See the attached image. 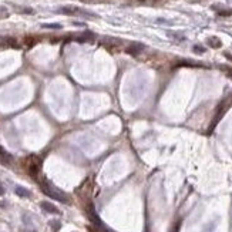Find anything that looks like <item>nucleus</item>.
Listing matches in <instances>:
<instances>
[{
	"label": "nucleus",
	"mask_w": 232,
	"mask_h": 232,
	"mask_svg": "<svg viewBox=\"0 0 232 232\" xmlns=\"http://www.w3.org/2000/svg\"><path fill=\"white\" fill-rule=\"evenodd\" d=\"M4 194V189H3V187H0V195H3Z\"/></svg>",
	"instance_id": "19"
},
{
	"label": "nucleus",
	"mask_w": 232,
	"mask_h": 232,
	"mask_svg": "<svg viewBox=\"0 0 232 232\" xmlns=\"http://www.w3.org/2000/svg\"><path fill=\"white\" fill-rule=\"evenodd\" d=\"M16 194L19 195V197H22V198H30L31 197V192L29 191V189L23 188V187H16Z\"/></svg>",
	"instance_id": "7"
},
{
	"label": "nucleus",
	"mask_w": 232,
	"mask_h": 232,
	"mask_svg": "<svg viewBox=\"0 0 232 232\" xmlns=\"http://www.w3.org/2000/svg\"><path fill=\"white\" fill-rule=\"evenodd\" d=\"M141 2H144V0H141Z\"/></svg>",
	"instance_id": "20"
},
{
	"label": "nucleus",
	"mask_w": 232,
	"mask_h": 232,
	"mask_svg": "<svg viewBox=\"0 0 232 232\" xmlns=\"http://www.w3.org/2000/svg\"><path fill=\"white\" fill-rule=\"evenodd\" d=\"M41 27H44V29H61V24H59V23H50V24H41Z\"/></svg>",
	"instance_id": "12"
},
{
	"label": "nucleus",
	"mask_w": 232,
	"mask_h": 232,
	"mask_svg": "<svg viewBox=\"0 0 232 232\" xmlns=\"http://www.w3.org/2000/svg\"><path fill=\"white\" fill-rule=\"evenodd\" d=\"M192 50H194V53H197V54H204L205 53V47L199 46V44H195V46L192 47Z\"/></svg>",
	"instance_id": "10"
},
{
	"label": "nucleus",
	"mask_w": 232,
	"mask_h": 232,
	"mask_svg": "<svg viewBox=\"0 0 232 232\" xmlns=\"http://www.w3.org/2000/svg\"><path fill=\"white\" fill-rule=\"evenodd\" d=\"M40 187H41V189H43L44 194L49 195L50 198L56 199V201H60V202H64V204H68L67 195H66L63 191H60L59 188H56L54 185H51L50 182H47V181H43V182L40 184Z\"/></svg>",
	"instance_id": "1"
},
{
	"label": "nucleus",
	"mask_w": 232,
	"mask_h": 232,
	"mask_svg": "<svg viewBox=\"0 0 232 232\" xmlns=\"http://www.w3.org/2000/svg\"><path fill=\"white\" fill-rule=\"evenodd\" d=\"M207 43H208V46L212 47V49H219V47L222 46V43H221V40L218 37H208Z\"/></svg>",
	"instance_id": "8"
},
{
	"label": "nucleus",
	"mask_w": 232,
	"mask_h": 232,
	"mask_svg": "<svg viewBox=\"0 0 232 232\" xmlns=\"http://www.w3.org/2000/svg\"><path fill=\"white\" fill-rule=\"evenodd\" d=\"M167 36H170L171 39H174L175 41H184L185 40V36L181 33H177V31H167Z\"/></svg>",
	"instance_id": "9"
},
{
	"label": "nucleus",
	"mask_w": 232,
	"mask_h": 232,
	"mask_svg": "<svg viewBox=\"0 0 232 232\" xmlns=\"http://www.w3.org/2000/svg\"><path fill=\"white\" fill-rule=\"evenodd\" d=\"M24 41H26V44H27L29 47H31V46H33L34 43H36V40H34V39H31V37H27V39H26Z\"/></svg>",
	"instance_id": "16"
},
{
	"label": "nucleus",
	"mask_w": 232,
	"mask_h": 232,
	"mask_svg": "<svg viewBox=\"0 0 232 232\" xmlns=\"http://www.w3.org/2000/svg\"><path fill=\"white\" fill-rule=\"evenodd\" d=\"M39 171H40V160L37 157H31L27 158V172L30 174L31 177H37Z\"/></svg>",
	"instance_id": "2"
},
{
	"label": "nucleus",
	"mask_w": 232,
	"mask_h": 232,
	"mask_svg": "<svg viewBox=\"0 0 232 232\" xmlns=\"http://www.w3.org/2000/svg\"><path fill=\"white\" fill-rule=\"evenodd\" d=\"M2 46H9V47H17V43H16L14 39L12 37H2L0 36V47Z\"/></svg>",
	"instance_id": "6"
},
{
	"label": "nucleus",
	"mask_w": 232,
	"mask_h": 232,
	"mask_svg": "<svg viewBox=\"0 0 232 232\" xmlns=\"http://www.w3.org/2000/svg\"><path fill=\"white\" fill-rule=\"evenodd\" d=\"M7 16H9V12H7L4 7H0V19H4Z\"/></svg>",
	"instance_id": "14"
},
{
	"label": "nucleus",
	"mask_w": 232,
	"mask_h": 232,
	"mask_svg": "<svg viewBox=\"0 0 232 232\" xmlns=\"http://www.w3.org/2000/svg\"><path fill=\"white\" fill-rule=\"evenodd\" d=\"M40 207H41V209H44L46 212H49V214H56V215H59V214H60L59 208L54 207L53 204H50V202H47V201L40 202Z\"/></svg>",
	"instance_id": "5"
},
{
	"label": "nucleus",
	"mask_w": 232,
	"mask_h": 232,
	"mask_svg": "<svg viewBox=\"0 0 232 232\" xmlns=\"http://www.w3.org/2000/svg\"><path fill=\"white\" fill-rule=\"evenodd\" d=\"M218 14L219 16H231L232 14V10H221V12H218Z\"/></svg>",
	"instance_id": "15"
},
{
	"label": "nucleus",
	"mask_w": 232,
	"mask_h": 232,
	"mask_svg": "<svg viewBox=\"0 0 232 232\" xmlns=\"http://www.w3.org/2000/svg\"><path fill=\"white\" fill-rule=\"evenodd\" d=\"M144 49H145V46L141 43H133L130 44V46L125 49V53L127 54H130V56H138L140 53L144 51Z\"/></svg>",
	"instance_id": "3"
},
{
	"label": "nucleus",
	"mask_w": 232,
	"mask_h": 232,
	"mask_svg": "<svg viewBox=\"0 0 232 232\" xmlns=\"http://www.w3.org/2000/svg\"><path fill=\"white\" fill-rule=\"evenodd\" d=\"M0 157H2V158H4V161H7V162H9L10 160H12V157H10V154H9V152H6V151H4V150L2 148V147H0Z\"/></svg>",
	"instance_id": "11"
},
{
	"label": "nucleus",
	"mask_w": 232,
	"mask_h": 232,
	"mask_svg": "<svg viewBox=\"0 0 232 232\" xmlns=\"http://www.w3.org/2000/svg\"><path fill=\"white\" fill-rule=\"evenodd\" d=\"M225 57H226L228 60H231V61H232V54H229V53H225Z\"/></svg>",
	"instance_id": "18"
},
{
	"label": "nucleus",
	"mask_w": 232,
	"mask_h": 232,
	"mask_svg": "<svg viewBox=\"0 0 232 232\" xmlns=\"http://www.w3.org/2000/svg\"><path fill=\"white\" fill-rule=\"evenodd\" d=\"M222 68L226 71V73H228L229 77H232V68H231V67H222Z\"/></svg>",
	"instance_id": "17"
},
{
	"label": "nucleus",
	"mask_w": 232,
	"mask_h": 232,
	"mask_svg": "<svg viewBox=\"0 0 232 232\" xmlns=\"http://www.w3.org/2000/svg\"><path fill=\"white\" fill-rule=\"evenodd\" d=\"M50 225H51L53 231L57 232L60 229V226H61V224H60V221H51V222H50Z\"/></svg>",
	"instance_id": "13"
},
{
	"label": "nucleus",
	"mask_w": 232,
	"mask_h": 232,
	"mask_svg": "<svg viewBox=\"0 0 232 232\" xmlns=\"http://www.w3.org/2000/svg\"><path fill=\"white\" fill-rule=\"evenodd\" d=\"M60 13H63V14H77V13H83V14H90V16H93L91 13H88V12H84V10H81V9H78V7H73V6H66V7H61V9L59 10Z\"/></svg>",
	"instance_id": "4"
}]
</instances>
